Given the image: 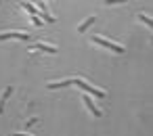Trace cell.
<instances>
[{
	"label": "cell",
	"instance_id": "cell-9",
	"mask_svg": "<svg viewBox=\"0 0 153 136\" xmlns=\"http://www.w3.org/2000/svg\"><path fill=\"white\" fill-rule=\"evenodd\" d=\"M94 21H97V17H94V15L86 17V19H84V21H82V23L78 25V34H84V32H86V30H88V27H90V25H92Z\"/></svg>",
	"mask_w": 153,
	"mask_h": 136
},
{
	"label": "cell",
	"instance_id": "cell-3",
	"mask_svg": "<svg viewBox=\"0 0 153 136\" xmlns=\"http://www.w3.org/2000/svg\"><path fill=\"white\" fill-rule=\"evenodd\" d=\"M82 103H84V107L90 111V115L92 117H101L103 115V111L94 105V101H92V96H88V94H82Z\"/></svg>",
	"mask_w": 153,
	"mask_h": 136
},
{
	"label": "cell",
	"instance_id": "cell-5",
	"mask_svg": "<svg viewBox=\"0 0 153 136\" xmlns=\"http://www.w3.org/2000/svg\"><path fill=\"white\" fill-rule=\"evenodd\" d=\"M34 50H42V52H48V55H55L57 52V48L51 46V44H46V42H36L34 46H30V52H34Z\"/></svg>",
	"mask_w": 153,
	"mask_h": 136
},
{
	"label": "cell",
	"instance_id": "cell-14",
	"mask_svg": "<svg viewBox=\"0 0 153 136\" xmlns=\"http://www.w3.org/2000/svg\"><path fill=\"white\" fill-rule=\"evenodd\" d=\"M11 136H32V134H27V132H13Z\"/></svg>",
	"mask_w": 153,
	"mask_h": 136
},
{
	"label": "cell",
	"instance_id": "cell-2",
	"mask_svg": "<svg viewBox=\"0 0 153 136\" xmlns=\"http://www.w3.org/2000/svg\"><path fill=\"white\" fill-rule=\"evenodd\" d=\"M71 86L82 88V90H84V94H88V96H92V98H105V92H103V90H99V88H94V86L86 84V82H84V80H80V78H74V84H71Z\"/></svg>",
	"mask_w": 153,
	"mask_h": 136
},
{
	"label": "cell",
	"instance_id": "cell-11",
	"mask_svg": "<svg viewBox=\"0 0 153 136\" xmlns=\"http://www.w3.org/2000/svg\"><path fill=\"white\" fill-rule=\"evenodd\" d=\"M138 19H140V21H143L147 27H151V17H149V15H145V13H138Z\"/></svg>",
	"mask_w": 153,
	"mask_h": 136
},
{
	"label": "cell",
	"instance_id": "cell-8",
	"mask_svg": "<svg viewBox=\"0 0 153 136\" xmlns=\"http://www.w3.org/2000/svg\"><path fill=\"white\" fill-rule=\"evenodd\" d=\"M74 84V78H67V80H61V82H48L46 88L55 90V88H65V86H71Z\"/></svg>",
	"mask_w": 153,
	"mask_h": 136
},
{
	"label": "cell",
	"instance_id": "cell-13",
	"mask_svg": "<svg viewBox=\"0 0 153 136\" xmlns=\"http://www.w3.org/2000/svg\"><path fill=\"white\" fill-rule=\"evenodd\" d=\"M36 121H38V117H30V119H27V123H25V126H34V123H36Z\"/></svg>",
	"mask_w": 153,
	"mask_h": 136
},
{
	"label": "cell",
	"instance_id": "cell-10",
	"mask_svg": "<svg viewBox=\"0 0 153 136\" xmlns=\"http://www.w3.org/2000/svg\"><path fill=\"white\" fill-rule=\"evenodd\" d=\"M21 9H25V11L30 13V17H38V9H36L34 4H30V2H21Z\"/></svg>",
	"mask_w": 153,
	"mask_h": 136
},
{
	"label": "cell",
	"instance_id": "cell-6",
	"mask_svg": "<svg viewBox=\"0 0 153 136\" xmlns=\"http://www.w3.org/2000/svg\"><path fill=\"white\" fill-rule=\"evenodd\" d=\"M36 9H38V13H42V19H46L48 23H55V17L48 13V9H46V4H44V2H38V4H36Z\"/></svg>",
	"mask_w": 153,
	"mask_h": 136
},
{
	"label": "cell",
	"instance_id": "cell-7",
	"mask_svg": "<svg viewBox=\"0 0 153 136\" xmlns=\"http://www.w3.org/2000/svg\"><path fill=\"white\" fill-rule=\"evenodd\" d=\"M11 94H13V86H7V90H2V94H0V115L4 113V103L9 101Z\"/></svg>",
	"mask_w": 153,
	"mask_h": 136
},
{
	"label": "cell",
	"instance_id": "cell-12",
	"mask_svg": "<svg viewBox=\"0 0 153 136\" xmlns=\"http://www.w3.org/2000/svg\"><path fill=\"white\" fill-rule=\"evenodd\" d=\"M30 19H32V25H36V27H38V25H42V21H40L38 17H30Z\"/></svg>",
	"mask_w": 153,
	"mask_h": 136
},
{
	"label": "cell",
	"instance_id": "cell-1",
	"mask_svg": "<svg viewBox=\"0 0 153 136\" xmlns=\"http://www.w3.org/2000/svg\"><path fill=\"white\" fill-rule=\"evenodd\" d=\"M90 42H94V44H99V46H103V48H107V50H111V52H115V55H124V52H126L124 46H120V44H115V42H111V40H105V38H101V36H90Z\"/></svg>",
	"mask_w": 153,
	"mask_h": 136
},
{
	"label": "cell",
	"instance_id": "cell-4",
	"mask_svg": "<svg viewBox=\"0 0 153 136\" xmlns=\"http://www.w3.org/2000/svg\"><path fill=\"white\" fill-rule=\"evenodd\" d=\"M2 40H21V42H25V40H30V34H25V32H0V42Z\"/></svg>",
	"mask_w": 153,
	"mask_h": 136
}]
</instances>
